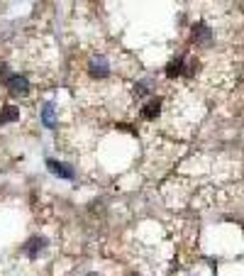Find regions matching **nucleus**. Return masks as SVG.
<instances>
[{"label": "nucleus", "instance_id": "obj_8", "mask_svg": "<svg viewBox=\"0 0 244 276\" xmlns=\"http://www.w3.org/2000/svg\"><path fill=\"white\" fill-rule=\"evenodd\" d=\"M181 71H183V56L171 59V61H168V66H166V76L173 81L176 76H181Z\"/></svg>", "mask_w": 244, "mask_h": 276}, {"label": "nucleus", "instance_id": "obj_5", "mask_svg": "<svg viewBox=\"0 0 244 276\" xmlns=\"http://www.w3.org/2000/svg\"><path fill=\"white\" fill-rule=\"evenodd\" d=\"M44 247H46V237H39V235H37V237H32V240L25 244V254H27L30 259H34V257H39V252H42Z\"/></svg>", "mask_w": 244, "mask_h": 276}, {"label": "nucleus", "instance_id": "obj_9", "mask_svg": "<svg viewBox=\"0 0 244 276\" xmlns=\"http://www.w3.org/2000/svg\"><path fill=\"white\" fill-rule=\"evenodd\" d=\"M210 30L203 25V22H198L196 27H193V42H198V44H205V42H210Z\"/></svg>", "mask_w": 244, "mask_h": 276}, {"label": "nucleus", "instance_id": "obj_11", "mask_svg": "<svg viewBox=\"0 0 244 276\" xmlns=\"http://www.w3.org/2000/svg\"><path fill=\"white\" fill-rule=\"evenodd\" d=\"M10 76H13V74L8 71V68H5V66H0V83H8Z\"/></svg>", "mask_w": 244, "mask_h": 276}, {"label": "nucleus", "instance_id": "obj_3", "mask_svg": "<svg viewBox=\"0 0 244 276\" xmlns=\"http://www.w3.org/2000/svg\"><path fill=\"white\" fill-rule=\"evenodd\" d=\"M46 166H49V171H51V174H56V176H61V179H66V181H74V169H71L69 164L56 162V159H49V162H46Z\"/></svg>", "mask_w": 244, "mask_h": 276}, {"label": "nucleus", "instance_id": "obj_6", "mask_svg": "<svg viewBox=\"0 0 244 276\" xmlns=\"http://www.w3.org/2000/svg\"><path fill=\"white\" fill-rule=\"evenodd\" d=\"M15 120H20V108H15V105L0 108V125H8V122H15Z\"/></svg>", "mask_w": 244, "mask_h": 276}, {"label": "nucleus", "instance_id": "obj_7", "mask_svg": "<svg viewBox=\"0 0 244 276\" xmlns=\"http://www.w3.org/2000/svg\"><path fill=\"white\" fill-rule=\"evenodd\" d=\"M42 122H44V127H49V130L56 127V115H54V105H51V103H44V105H42Z\"/></svg>", "mask_w": 244, "mask_h": 276}, {"label": "nucleus", "instance_id": "obj_2", "mask_svg": "<svg viewBox=\"0 0 244 276\" xmlns=\"http://www.w3.org/2000/svg\"><path fill=\"white\" fill-rule=\"evenodd\" d=\"M88 74H91L93 79H105V76L110 74V64H107V59H105V56H95V59L88 64Z\"/></svg>", "mask_w": 244, "mask_h": 276}, {"label": "nucleus", "instance_id": "obj_1", "mask_svg": "<svg viewBox=\"0 0 244 276\" xmlns=\"http://www.w3.org/2000/svg\"><path fill=\"white\" fill-rule=\"evenodd\" d=\"M8 91H10V96H15V98H25L27 93H30V81L25 79V76H10L8 79Z\"/></svg>", "mask_w": 244, "mask_h": 276}, {"label": "nucleus", "instance_id": "obj_10", "mask_svg": "<svg viewBox=\"0 0 244 276\" xmlns=\"http://www.w3.org/2000/svg\"><path fill=\"white\" fill-rule=\"evenodd\" d=\"M198 59H188V61H183V71H181V76H186V79H191L196 71H198V64H196Z\"/></svg>", "mask_w": 244, "mask_h": 276}, {"label": "nucleus", "instance_id": "obj_4", "mask_svg": "<svg viewBox=\"0 0 244 276\" xmlns=\"http://www.w3.org/2000/svg\"><path fill=\"white\" fill-rule=\"evenodd\" d=\"M161 113V98H149L147 105L142 108V117L144 120H156Z\"/></svg>", "mask_w": 244, "mask_h": 276}]
</instances>
